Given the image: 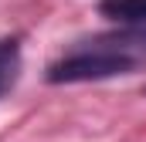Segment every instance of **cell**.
Segmentation results:
<instances>
[{"instance_id": "1", "label": "cell", "mask_w": 146, "mask_h": 142, "mask_svg": "<svg viewBox=\"0 0 146 142\" xmlns=\"http://www.w3.org/2000/svg\"><path fill=\"white\" fill-rule=\"evenodd\" d=\"M146 61V27H126L119 34H102L68 51L65 58L48 64L51 85L102 81L115 74H133Z\"/></svg>"}, {"instance_id": "2", "label": "cell", "mask_w": 146, "mask_h": 142, "mask_svg": "<svg viewBox=\"0 0 146 142\" xmlns=\"http://www.w3.org/2000/svg\"><path fill=\"white\" fill-rule=\"evenodd\" d=\"M21 74V41L17 37H0V95L14 88Z\"/></svg>"}, {"instance_id": "3", "label": "cell", "mask_w": 146, "mask_h": 142, "mask_svg": "<svg viewBox=\"0 0 146 142\" xmlns=\"http://www.w3.org/2000/svg\"><path fill=\"white\" fill-rule=\"evenodd\" d=\"M99 10H102L109 20H119V24H126V27L146 20V0H102Z\"/></svg>"}]
</instances>
